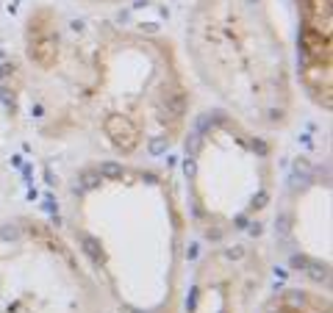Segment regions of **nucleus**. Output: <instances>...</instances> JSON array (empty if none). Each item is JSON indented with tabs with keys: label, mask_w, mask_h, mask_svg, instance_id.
Instances as JSON below:
<instances>
[{
	"label": "nucleus",
	"mask_w": 333,
	"mask_h": 313,
	"mask_svg": "<svg viewBox=\"0 0 333 313\" xmlns=\"http://www.w3.org/2000/svg\"><path fill=\"white\" fill-rule=\"evenodd\" d=\"M75 238L106 286L136 308L172 294L180 255V211L170 180L103 164L75 186Z\"/></svg>",
	"instance_id": "obj_2"
},
{
	"label": "nucleus",
	"mask_w": 333,
	"mask_h": 313,
	"mask_svg": "<svg viewBox=\"0 0 333 313\" xmlns=\"http://www.w3.org/2000/svg\"><path fill=\"white\" fill-rule=\"evenodd\" d=\"M25 53L59 130L133 155L170 147L183 127L189 94L170 42L39 6L25 25Z\"/></svg>",
	"instance_id": "obj_1"
},
{
	"label": "nucleus",
	"mask_w": 333,
	"mask_h": 313,
	"mask_svg": "<svg viewBox=\"0 0 333 313\" xmlns=\"http://www.w3.org/2000/svg\"><path fill=\"white\" fill-rule=\"evenodd\" d=\"M192 211L214 241L247 228L269 203L272 150L250 127L217 117L200 127L186 152Z\"/></svg>",
	"instance_id": "obj_4"
},
{
	"label": "nucleus",
	"mask_w": 333,
	"mask_h": 313,
	"mask_svg": "<svg viewBox=\"0 0 333 313\" xmlns=\"http://www.w3.org/2000/svg\"><path fill=\"white\" fill-rule=\"evenodd\" d=\"M81 3H89V6H111V3H128V0H81Z\"/></svg>",
	"instance_id": "obj_6"
},
{
	"label": "nucleus",
	"mask_w": 333,
	"mask_h": 313,
	"mask_svg": "<svg viewBox=\"0 0 333 313\" xmlns=\"http://www.w3.org/2000/svg\"><path fill=\"white\" fill-rule=\"evenodd\" d=\"M300 78L316 105L331 108V0H297Z\"/></svg>",
	"instance_id": "obj_5"
},
{
	"label": "nucleus",
	"mask_w": 333,
	"mask_h": 313,
	"mask_svg": "<svg viewBox=\"0 0 333 313\" xmlns=\"http://www.w3.org/2000/svg\"><path fill=\"white\" fill-rule=\"evenodd\" d=\"M186 47L200 78L242 119L264 127L289 119V53L269 0H195Z\"/></svg>",
	"instance_id": "obj_3"
}]
</instances>
